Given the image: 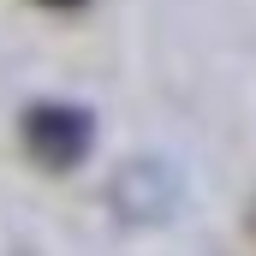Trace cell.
<instances>
[{"mask_svg":"<svg viewBox=\"0 0 256 256\" xmlns=\"http://www.w3.org/2000/svg\"><path fill=\"white\" fill-rule=\"evenodd\" d=\"M24 149H30L42 167H72V161H84V149H90V120H84L78 108H66V102H42V108L24 120Z\"/></svg>","mask_w":256,"mask_h":256,"instance_id":"6da1fadb","label":"cell"},{"mask_svg":"<svg viewBox=\"0 0 256 256\" xmlns=\"http://www.w3.org/2000/svg\"><path fill=\"white\" fill-rule=\"evenodd\" d=\"M42 6H78V0H42Z\"/></svg>","mask_w":256,"mask_h":256,"instance_id":"7a4b0ae2","label":"cell"}]
</instances>
